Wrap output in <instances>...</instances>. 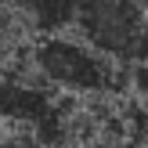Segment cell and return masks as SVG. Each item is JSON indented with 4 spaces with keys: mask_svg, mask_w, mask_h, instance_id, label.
<instances>
[{
    "mask_svg": "<svg viewBox=\"0 0 148 148\" xmlns=\"http://www.w3.org/2000/svg\"><path fill=\"white\" fill-rule=\"evenodd\" d=\"M134 4H137V7H141V11L148 14V0H134Z\"/></svg>",
    "mask_w": 148,
    "mask_h": 148,
    "instance_id": "obj_7",
    "label": "cell"
},
{
    "mask_svg": "<svg viewBox=\"0 0 148 148\" xmlns=\"http://www.w3.org/2000/svg\"><path fill=\"white\" fill-rule=\"evenodd\" d=\"M134 65H148V25H145L141 40H137V51H134Z\"/></svg>",
    "mask_w": 148,
    "mask_h": 148,
    "instance_id": "obj_6",
    "label": "cell"
},
{
    "mask_svg": "<svg viewBox=\"0 0 148 148\" xmlns=\"http://www.w3.org/2000/svg\"><path fill=\"white\" fill-rule=\"evenodd\" d=\"M0 148H47L36 134L29 130H14V127H4L0 130Z\"/></svg>",
    "mask_w": 148,
    "mask_h": 148,
    "instance_id": "obj_5",
    "label": "cell"
},
{
    "mask_svg": "<svg viewBox=\"0 0 148 148\" xmlns=\"http://www.w3.org/2000/svg\"><path fill=\"white\" fill-rule=\"evenodd\" d=\"M11 11L40 36H62L76 25V0H11Z\"/></svg>",
    "mask_w": 148,
    "mask_h": 148,
    "instance_id": "obj_4",
    "label": "cell"
},
{
    "mask_svg": "<svg viewBox=\"0 0 148 148\" xmlns=\"http://www.w3.org/2000/svg\"><path fill=\"white\" fill-rule=\"evenodd\" d=\"M148 14L134 0H76L79 40L112 62H134Z\"/></svg>",
    "mask_w": 148,
    "mask_h": 148,
    "instance_id": "obj_3",
    "label": "cell"
},
{
    "mask_svg": "<svg viewBox=\"0 0 148 148\" xmlns=\"http://www.w3.org/2000/svg\"><path fill=\"white\" fill-rule=\"evenodd\" d=\"M0 123L36 134L47 148L69 134V112L58 101V90L18 69H0Z\"/></svg>",
    "mask_w": 148,
    "mask_h": 148,
    "instance_id": "obj_2",
    "label": "cell"
},
{
    "mask_svg": "<svg viewBox=\"0 0 148 148\" xmlns=\"http://www.w3.org/2000/svg\"><path fill=\"white\" fill-rule=\"evenodd\" d=\"M4 7H11V0H0V11H4Z\"/></svg>",
    "mask_w": 148,
    "mask_h": 148,
    "instance_id": "obj_8",
    "label": "cell"
},
{
    "mask_svg": "<svg viewBox=\"0 0 148 148\" xmlns=\"http://www.w3.org/2000/svg\"><path fill=\"white\" fill-rule=\"evenodd\" d=\"M29 72L58 94L72 98H98L112 90L116 62L72 36H40L29 51Z\"/></svg>",
    "mask_w": 148,
    "mask_h": 148,
    "instance_id": "obj_1",
    "label": "cell"
}]
</instances>
